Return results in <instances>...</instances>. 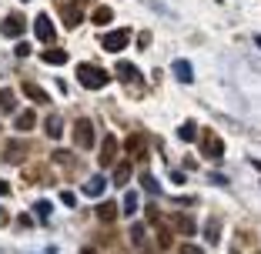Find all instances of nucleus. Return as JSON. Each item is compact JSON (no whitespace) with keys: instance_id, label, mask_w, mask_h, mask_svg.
I'll return each instance as SVG.
<instances>
[{"instance_id":"16","label":"nucleus","mask_w":261,"mask_h":254,"mask_svg":"<svg viewBox=\"0 0 261 254\" xmlns=\"http://www.w3.org/2000/svg\"><path fill=\"white\" fill-rule=\"evenodd\" d=\"M117 77H121V80H138V70H134V64H117Z\"/></svg>"},{"instance_id":"27","label":"nucleus","mask_w":261,"mask_h":254,"mask_svg":"<svg viewBox=\"0 0 261 254\" xmlns=\"http://www.w3.org/2000/svg\"><path fill=\"white\" fill-rule=\"evenodd\" d=\"M181 254H204V251H201L198 244H185V247H181Z\"/></svg>"},{"instance_id":"22","label":"nucleus","mask_w":261,"mask_h":254,"mask_svg":"<svg viewBox=\"0 0 261 254\" xmlns=\"http://www.w3.org/2000/svg\"><path fill=\"white\" fill-rule=\"evenodd\" d=\"M34 214L47 221V217H50V204H47V201H37V204H34Z\"/></svg>"},{"instance_id":"28","label":"nucleus","mask_w":261,"mask_h":254,"mask_svg":"<svg viewBox=\"0 0 261 254\" xmlns=\"http://www.w3.org/2000/svg\"><path fill=\"white\" fill-rule=\"evenodd\" d=\"M181 231H185V234H194L198 228H194V221H181Z\"/></svg>"},{"instance_id":"2","label":"nucleus","mask_w":261,"mask_h":254,"mask_svg":"<svg viewBox=\"0 0 261 254\" xmlns=\"http://www.w3.org/2000/svg\"><path fill=\"white\" fill-rule=\"evenodd\" d=\"M74 144L77 147H84V151H91L97 140H94V124H91V117H77V124H74Z\"/></svg>"},{"instance_id":"9","label":"nucleus","mask_w":261,"mask_h":254,"mask_svg":"<svg viewBox=\"0 0 261 254\" xmlns=\"http://www.w3.org/2000/svg\"><path fill=\"white\" fill-rule=\"evenodd\" d=\"M171 74H174V77L181 80V84H191V80H194V70H191V64H188V61H174Z\"/></svg>"},{"instance_id":"3","label":"nucleus","mask_w":261,"mask_h":254,"mask_svg":"<svg viewBox=\"0 0 261 254\" xmlns=\"http://www.w3.org/2000/svg\"><path fill=\"white\" fill-rule=\"evenodd\" d=\"M130 44V31H111L100 37V47L104 50H111V54H117V50H124V47Z\"/></svg>"},{"instance_id":"15","label":"nucleus","mask_w":261,"mask_h":254,"mask_svg":"<svg viewBox=\"0 0 261 254\" xmlns=\"http://www.w3.org/2000/svg\"><path fill=\"white\" fill-rule=\"evenodd\" d=\"M44 64H67V54L61 47H50V50H44Z\"/></svg>"},{"instance_id":"12","label":"nucleus","mask_w":261,"mask_h":254,"mask_svg":"<svg viewBox=\"0 0 261 254\" xmlns=\"http://www.w3.org/2000/svg\"><path fill=\"white\" fill-rule=\"evenodd\" d=\"M47 134H50L54 140L64 134V117L61 114H50V117H47Z\"/></svg>"},{"instance_id":"24","label":"nucleus","mask_w":261,"mask_h":254,"mask_svg":"<svg viewBox=\"0 0 261 254\" xmlns=\"http://www.w3.org/2000/svg\"><path fill=\"white\" fill-rule=\"evenodd\" d=\"M64 20H67V27H77V23H81V14H77V10H64Z\"/></svg>"},{"instance_id":"8","label":"nucleus","mask_w":261,"mask_h":254,"mask_svg":"<svg viewBox=\"0 0 261 254\" xmlns=\"http://www.w3.org/2000/svg\"><path fill=\"white\" fill-rule=\"evenodd\" d=\"M201 151H204L207 157H215V161H218V157L224 154V147H221V140H218L215 134H204V137H201Z\"/></svg>"},{"instance_id":"29","label":"nucleus","mask_w":261,"mask_h":254,"mask_svg":"<svg viewBox=\"0 0 261 254\" xmlns=\"http://www.w3.org/2000/svg\"><path fill=\"white\" fill-rule=\"evenodd\" d=\"M7 191H10V187H7V184H4V181H0V194H7Z\"/></svg>"},{"instance_id":"18","label":"nucleus","mask_w":261,"mask_h":254,"mask_svg":"<svg viewBox=\"0 0 261 254\" xmlns=\"http://www.w3.org/2000/svg\"><path fill=\"white\" fill-rule=\"evenodd\" d=\"M23 94H27V97H31V100H37V104H40V100H47V94L40 91L37 84H23Z\"/></svg>"},{"instance_id":"21","label":"nucleus","mask_w":261,"mask_h":254,"mask_svg":"<svg viewBox=\"0 0 261 254\" xmlns=\"http://www.w3.org/2000/svg\"><path fill=\"white\" fill-rule=\"evenodd\" d=\"M130 241H134V244H144V241H147V234H144V228H141V224H134V228H130Z\"/></svg>"},{"instance_id":"10","label":"nucleus","mask_w":261,"mask_h":254,"mask_svg":"<svg viewBox=\"0 0 261 254\" xmlns=\"http://www.w3.org/2000/svg\"><path fill=\"white\" fill-rule=\"evenodd\" d=\"M34 124H37V114H34V110H20V114L14 117L17 131H34Z\"/></svg>"},{"instance_id":"13","label":"nucleus","mask_w":261,"mask_h":254,"mask_svg":"<svg viewBox=\"0 0 261 254\" xmlns=\"http://www.w3.org/2000/svg\"><path fill=\"white\" fill-rule=\"evenodd\" d=\"M91 20L97 23V27H104V23H111V20H114V10H111V7H97V10L91 14Z\"/></svg>"},{"instance_id":"19","label":"nucleus","mask_w":261,"mask_h":254,"mask_svg":"<svg viewBox=\"0 0 261 254\" xmlns=\"http://www.w3.org/2000/svg\"><path fill=\"white\" fill-rule=\"evenodd\" d=\"M114 181H117V184H127V181H130V164H117V174H114Z\"/></svg>"},{"instance_id":"17","label":"nucleus","mask_w":261,"mask_h":254,"mask_svg":"<svg viewBox=\"0 0 261 254\" xmlns=\"http://www.w3.org/2000/svg\"><path fill=\"white\" fill-rule=\"evenodd\" d=\"M177 137H181V140H194V137H198V127H194L191 121L181 124V127H177Z\"/></svg>"},{"instance_id":"26","label":"nucleus","mask_w":261,"mask_h":254,"mask_svg":"<svg viewBox=\"0 0 261 254\" xmlns=\"http://www.w3.org/2000/svg\"><path fill=\"white\" fill-rule=\"evenodd\" d=\"M61 201H64V204H67V208H74V204H77V197H74V194H70V191H64V194H61Z\"/></svg>"},{"instance_id":"4","label":"nucleus","mask_w":261,"mask_h":254,"mask_svg":"<svg viewBox=\"0 0 261 254\" xmlns=\"http://www.w3.org/2000/svg\"><path fill=\"white\" fill-rule=\"evenodd\" d=\"M34 37H37L40 44H50V40H54V23H50L47 14H40L37 20H34Z\"/></svg>"},{"instance_id":"7","label":"nucleus","mask_w":261,"mask_h":254,"mask_svg":"<svg viewBox=\"0 0 261 254\" xmlns=\"http://www.w3.org/2000/svg\"><path fill=\"white\" fill-rule=\"evenodd\" d=\"M104 187H108V177H104V174H94V177L84 181V194H87V197H100Z\"/></svg>"},{"instance_id":"20","label":"nucleus","mask_w":261,"mask_h":254,"mask_svg":"<svg viewBox=\"0 0 261 254\" xmlns=\"http://www.w3.org/2000/svg\"><path fill=\"white\" fill-rule=\"evenodd\" d=\"M134 211H138V194H124V214H134Z\"/></svg>"},{"instance_id":"30","label":"nucleus","mask_w":261,"mask_h":254,"mask_svg":"<svg viewBox=\"0 0 261 254\" xmlns=\"http://www.w3.org/2000/svg\"><path fill=\"white\" fill-rule=\"evenodd\" d=\"M254 44H258V47H261V34H258V37H254Z\"/></svg>"},{"instance_id":"6","label":"nucleus","mask_w":261,"mask_h":254,"mask_svg":"<svg viewBox=\"0 0 261 254\" xmlns=\"http://www.w3.org/2000/svg\"><path fill=\"white\" fill-rule=\"evenodd\" d=\"M114 154H117V140H114V137H104L97 164H100V167H111V164H114Z\"/></svg>"},{"instance_id":"14","label":"nucleus","mask_w":261,"mask_h":254,"mask_svg":"<svg viewBox=\"0 0 261 254\" xmlns=\"http://www.w3.org/2000/svg\"><path fill=\"white\" fill-rule=\"evenodd\" d=\"M0 110H4V114H14V110H17L14 91H0Z\"/></svg>"},{"instance_id":"1","label":"nucleus","mask_w":261,"mask_h":254,"mask_svg":"<svg viewBox=\"0 0 261 254\" xmlns=\"http://www.w3.org/2000/svg\"><path fill=\"white\" fill-rule=\"evenodd\" d=\"M77 80L87 87V91H100V87H108V70L94 67V64H77Z\"/></svg>"},{"instance_id":"31","label":"nucleus","mask_w":261,"mask_h":254,"mask_svg":"<svg viewBox=\"0 0 261 254\" xmlns=\"http://www.w3.org/2000/svg\"><path fill=\"white\" fill-rule=\"evenodd\" d=\"M0 217H4V211H0Z\"/></svg>"},{"instance_id":"11","label":"nucleus","mask_w":261,"mask_h":254,"mask_svg":"<svg viewBox=\"0 0 261 254\" xmlns=\"http://www.w3.org/2000/svg\"><path fill=\"white\" fill-rule=\"evenodd\" d=\"M97 217H100L104 224H111V221L117 217V204H114V201H104V204H97Z\"/></svg>"},{"instance_id":"5","label":"nucleus","mask_w":261,"mask_h":254,"mask_svg":"<svg viewBox=\"0 0 261 254\" xmlns=\"http://www.w3.org/2000/svg\"><path fill=\"white\" fill-rule=\"evenodd\" d=\"M23 27H27L23 17L20 14H10V17H4V23H0V34H4V37H20Z\"/></svg>"},{"instance_id":"25","label":"nucleus","mask_w":261,"mask_h":254,"mask_svg":"<svg viewBox=\"0 0 261 254\" xmlns=\"http://www.w3.org/2000/svg\"><path fill=\"white\" fill-rule=\"evenodd\" d=\"M130 151H134V154H141V151H144V140H141V137H130Z\"/></svg>"},{"instance_id":"23","label":"nucleus","mask_w":261,"mask_h":254,"mask_svg":"<svg viewBox=\"0 0 261 254\" xmlns=\"http://www.w3.org/2000/svg\"><path fill=\"white\" fill-rule=\"evenodd\" d=\"M141 181H144V187H147L151 194H161V187H158V181H154V174H144Z\"/></svg>"}]
</instances>
